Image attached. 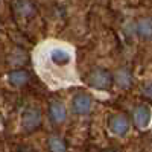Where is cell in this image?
Returning <instances> with one entry per match:
<instances>
[{"label": "cell", "mask_w": 152, "mask_h": 152, "mask_svg": "<svg viewBox=\"0 0 152 152\" xmlns=\"http://www.w3.org/2000/svg\"><path fill=\"white\" fill-rule=\"evenodd\" d=\"M143 94H145V96H148L149 99H152V82L143 87Z\"/></svg>", "instance_id": "cell-13"}, {"label": "cell", "mask_w": 152, "mask_h": 152, "mask_svg": "<svg viewBox=\"0 0 152 152\" xmlns=\"http://www.w3.org/2000/svg\"><path fill=\"white\" fill-rule=\"evenodd\" d=\"M91 107H93V100L87 93H78L72 100L73 113L78 114V116H85V114H88L91 111Z\"/></svg>", "instance_id": "cell-4"}, {"label": "cell", "mask_w": 152, "mask_h": 152, "mask_svg": "<svg viewBox=\"0 0 152 152\" xmlns=\"http://www.w3.org/2000/svg\"><path fill=\"white\" fill-rule=\"evenodd\" d=\"M132 117H134V122L137 125V128H140V129H146L148 126L151 125L152 122V110L149 105H138L135 110H134V114H132Z\"/></svg>", "instance_id": "cell-5"}, {"label": "cell", "mask_w": 152, "mask_h": 152, "mask_svg": "<svg viewBox=\"0 0 152 152\" xmlns=\"http://www.w3.org/2000/svg\"><path fill=\"white\" fill-rule=\"evenodd\" d=\"M8 81H9L11 85H14V87H23V85L28 84L29 75H28V72H24V70H14V72H11L8 75Z\"/></svg>", "instance_id": "cell-9"}, {"label": "cell", "mask_w": 152, "mask_h": 152, "mask_svg": "<svg viewBox=\"0 0 152 152\" xmlns=\"http://www.w3.org/2000/svg\"><path fill=\"white\" fill-rule=\"evenodd\" d=\"M40 125H41V111L38 108H28L26 111L23 113L21 128L26 132L35 131Z\"/></svg>", "instance_id": "cell-3"}, {"label": "cell", "mask_w": 152, "mask_h": 152, "mask_svg": "<svg viewBox=\"0 0 152 152\" xmlns=\"http://www.w3.org/2000/svg\"><path fill=\"white\" fill-rule=\"evenodd\" d=\"M137 32L142 38L152 37V18H142L137 23Z\"/></svg>", "instance_id": "cell-10"}, {"label": "cell", "mask_w": 152, "mask_h": 152, "mask_svg": "<svg viewBox=\"0 0 152 152\" xmlns=\"http://www.w3.org/2000/svg\"><path fill=\"white\" fill-rule=\"evenodd\" d=\"M116 82L119 87L122 88H128L131 84H132V76L129 73L128 69H120L117 73H116Z\"/></svg>", "instance_id": "cell-11"}, {"label": "cell", "mask_w": 152, "mask_h": 152, "mask_svg": "<svg viewBox=\"0 0 152 152\" xmlns=\"http://www.w3.org/2000/svg\"><path fill=\"white\" fill-rule=\"evenodd\" d=\"M88 84H90L93 88L96 90H108L113 84V78L110 72H107L105 69H96L93 70L87 78Z\"/></svg>", "instance_id": "cell-2"}, {"label": "cell", "mask_w": 152, "mask_h": 152, "mask_svg": "<svg viewBox=\"0 0 152 152\" xmlns=\"http://www.w3.org/2000/svg\"><path fill=\"white\" fill-rule=\"evenodd\" d=\"M49 117H50V122L53 125H61L62 122L66 120L67 117V111H66V107L61 100H53L50 104V108H49Z\"/></svg>", "instance_id": "cell-7"}, {"label": "cell", "mask_w": 152, "mask_h": 152, "mask_svg": "<svg viewBox=\"0 0 152 152\" xmlns=\"http://www.w3.org/2000/svg\"><path fill=\"white\" fill-rule=\"evenodd\" d=\"M110 131L114 134V135H119V137H123L128 134L131 125H129V120L126 119L125 116H113L110 119Z\"/></svg>", "instance_id": "cell-6"}, {"label": "cell", "mask_w": 152, "mask_h": 152, "mask_svg": "<svg viewBox=\"0 0 152 152\" xmlns=\"http://www.w3.org/2000/svg\"><path fill=\"white\" fill-rule=\"evenodd\" d=\"M49 151L50 152H66L67 151V145L58 135H52L49 138Z\"/></svg>", "instance_id": "cell-12"}, {"label": "cell", "mask_w": 152, "mask_h": 152, "mask_svg": "<svg viewBox=\"0 0 152 152\" xmlns=\"http://www.w3.org/2000/svg\"><path fill=\"white\" fill-rule=\"evenodd\" d=\"M14 9L21 17H31L35 12V5L31 2V0H17V2L14 3Z\"/></svg>", "instance_id": "cell-8"}, {"label": "cell", "mask_w": 152, "mask_h": 152, "mask_svg": "<svg viewBox=\"0 0 152 152\" xmlns=\"http://www.w3.org/2000/svg\"><path fill=\"white\" fill-rule=\"evenodd\" d=\"M108 152H116V151H108Z\"/></svg>", "instance_id": "cell-14"}, {"label": "cell", "mask_w": 152, "mask_h": 152, "mask_svg": "<svg viewBox=\"0 0 152 152\" xmlns=\"http://www.w3.org/2000/svg\"><path fill=\"white\" fill-rule=\"evenodd\" d=\"M35 64L41 78L52 87H64L76 82L72 47L62 44L46 46L37 53Z\"/></svg>", "instance_id": "cell-1"}]
</instances>
